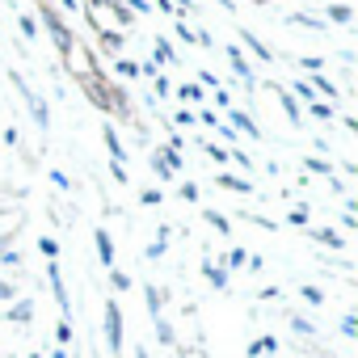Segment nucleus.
<instances>
[{"label":"nucleus","instance_id":"nucleus-4","mask_svg":"<svg viewBox=\"0 0 358 358\" xmlns=\"http://www.w3.org/2000/svg\"><path fill=\"white\" fill-rule=\"evenodd\" d=\"M224 51H228V64H232V72L241 76V85H245V89H257V72H253V64L241 55V47H224Z\"/></svg>","mask_w":358,"mask_h":358},{"label":"nucleus","instance_id":"nucleus-51","mask_svg":"<svg viewBox=\"0 0 358 358\" xmlns=\"http://www.w3.org/2000/svg\"><path fill=\"white\" fill-rule=\"evenodd\" d=\"M220 5H224V9H236V5H232V0H220Z\"/></svg>","mask_w":358,"mask_h":358},{"label":"nucleus","instance_id":"nucleus-25","mask_svg":"<svg viewBox=\"0 0 358 358\" xmlns=\"http://www.w3.org/2000/svg\"><path fill=\"white\" fill-rule=\"evenodd\" d=\"M303 169H308V173H316V177H329V160H320V156H308V160H303Z\"/></svg>","mask_w":358,"mask_h":358},{"label":"nucleus","instance_id":"nucleus-44","mask_svg":"<svg viewBox=\"0 0 358 358\" xmlns=\"http://www.w3.org/2000/svg\"><path fill=\"white\" fill-rule=\"evenodd\" d=\"M299 68H308V72H312V76H316V72H320V68H324V64H320V59H312V55H308V59H299Z\"/></svg>","mask_w":358,"mask_h":358},{"label":"nucleus","instance_id":"nucleus-17","mask_svg":"<svg viewBox=\"0 0 358 358\" xmlns=\"http://www.w3.org/2000/svg\"><path fill=\"white\" fill-rule=\"evenodd\" d=\"M278 97H282V110H287V118H291V122H295V127H299V122H303V114H299V101H295V97H291V93H287V89H282V93H278Z\"/></svg>","mask_w":358,"mask_h":358},{"label":"nucleus","instance_id":"nucleus-34","mask_svg":"<svg viewBox=\"0 0 358 358\" xmlns=\"http://www.w3.org/2000/svg\"><path fill=\"white\" fill-rule=\"evenodd\" d=\"M312 114H316V118H333V114H337V110H333V106H329V101H312Z\"/></svg>","mask_w":358,"mask_h":358},{"label":"nucleus","instance_id":"nucleus-9","mask_svg":"<svg viewBox=\"0 0 358 358\" xmlns=\"http://www.w3.org/2000/svg\"><path fill=\"white\" fill-rule=\"evenodd\" d=\"M215 182H220L224 190H236V194H253V186L245 182V177H232V173H215Z\"/></svg>","mask_w":358,"mask_h":358},{"label":"nucleus","instance_id":"nucleus-1","mask_svg":"<svg viewBox=\"0 0 358 358\" xmlns=\"http://www.w3.org/2000/svg\"><path fill=\"white\" fill-rule=\"evenodd\" d=\"M13 85H17V93H22V101L30 106V114H34V122H38V131H51V110H47V101H43V97H38V93H34V89H30V85H26V80H22L17 72H13Z\"/></svg>","mask_w":358,"mask_h":358},{"label":"nucleus","instance_id":"nucleus-33","mask_svg":"<svg viewBox=\"0 0 358 358\" xmlns=\"http://www.w3.org/2000/svg\"><path fill=\"white\" fill-rule=\"evenodd\" d=\"M110 287H114V291H127V287H131V278H127L122 270H110Z\"/></svg>","mask_w":358,"mask_h":358},{"label":"nucleus","instance_id":"nucleus-20","mask_svg":"<svg viewBox=\"0 0 358 358\" xmlns=\"http://www.w3.org/2000/svg\"><path fill=\"white\" fill-rule=\"evenodd\" d=\"M30 316H34V303H26V299H22V303H13V308H9V320H17V324H26V320H30Z\"/></svg>","mask_w":358,"mask_h":358},{"label":"nucleus","instance_id":"nucleus-45","mask_svg":"<svg viewBox=\"0 0 358 358\" xmlns=\"http://www.w3.org/2000/svg\"><path fill=\"white\" fill-rule=\"evenodd\" d=\"M177 38H182V43H199V34H190V26H177Z\"/></svg>","mask_w":358,"mask_h":358},{"label":"nucleus","instance_id":"nucleus-27","mask_svg":"<svg viewBox=\"0 0 358 358\" xmlns=\"http://www.w3.org/2000/svg\"><path fill=\"white\" fill-rule=\"evenodd\" d=\"M152 320H156V337H160L164 345H173V324H169L164 316H152Z\"/></svg>","mask_w":358,"mask_h":358},{"label":"nucleus","instance_id":"nucleus-47","mask_svg":"<svg viewBox=\"0 0 358 358\" xmlns=\"http://www.w3.org/2000/svg\"><path fill=\"white\" fill-rule=\"evenodd\" d=\"M156 93H160V97H169V93H173V85H169L164 76H156Z\"/></svg>","mask_w":358,"mask_h":358},{"label":"nucleus","instance_id":"nucleus-39","mask_svg":"<svg viewBox=\"0 0 358 358\" xmlns=\"http://www.w3.org/2000/svg\"><path fill=\"white\" fill-rule=\"evenodd\" d=\"M139 203H143V207H156V203H160V190H143Z\"/></svg>","mask_w":358,"mask_h":358},{"label":"nucleus","instance_id":"nucleus-12","mask_svg":"<svg viewBox=\"0 0 358 358\" xmlns=\"http://www.w3.org/2000/svg\"><path fill=\"white\" fill-rule=\"evenodd\" d=\"M312 241H316V245H329V249H341V245H345V236H341V232H333V228H316V232H312Z\"/></svg>","mask_w":358,"mask_h":358},{"label":"nucleus","instance_id":"nucleus-42","mask_svg":"<svg viewBox=\"0 0 358 358\" xmlns=\"http://www.w3.org/2000/svg\"><path fill=\"white\" fill-rule=\"evenodd\" d=\"M17 295V287L13 282H5V278H0V303H5V299H13Z\"/></svg>","mask_w":358,"mask_h":358},{"label":"nucleus","instance_id":"nucleus-43","mask_svg":"<svg viewBox=\"0 0 358 358\" xmlns=\"http://www.w3.org/2000/svg\"><path fill=\"white\" fill-rule=\"evenodd\" d=\"M51 182H55L59 190H68V186H72V182H68V173H59V169H51Z\"/></svg>","mask_w":358,"mask_h":358},{"label":"nucleus","instance_id":"nucleus-41","mask_svg":"<svg viewBox=\"0 0 358 358\" xmlns=\"http://www.w3.org/2000/svg\"><path fill=\"white\" fill-rule=\"evenodd\" d=\"M341 333L354 337V333H358V320H354V316H341Z\"/></svg>","mask_w":358,"mask_h":358},{"label":"nucleus","instance_id":"nucleus-22","mask_svg":"<svg viewBox=\"0 0 358 358\" xmlns=\"http://www.w3.org/2000/svg\"><path fill=\"white\" fill-rule=\"evenodd\" d=\"M143 295H148V312H152V316H160V308H164V295H160L156 287H143Z\"/></svg>","mask_w":358,"mask_h":358},{"label":"nucleus","instance_id":"nucleus-38","mask_svg":"<svg viewBox=\"0 0 358 358\" xmlns=\"http://www.w3.org/2000/svg\"><path fill=\"white\" fill-rule=\"evenodd\" d=\"M215 106H224V110H228V106H232V93H228V89H224V85H220V89H215Z\"/></svg>","mask_w":358,"mask_h":358},{"label":"nucleus","instance_id":"nucleus-2","mask_svg":"<svg viewBox=\"0 0 358 358\" xmlns=\"http://www.w3.org/2000/svg\"><path fill=\"white\" fill-rule=\"evenodd\" d=\"M106 345H110L114 358L122 354V312H118L114 299H106Z\"/></svg>","mask_w":358,"mask_h":358},{"label":"nucleus","instance_id":"nucleus-35","mask_svg":"<svg viewBox=\"0 0 358 358\" xmlns=\"http://www.w3.org/2000/svg\"><path fill=\"white\" fill-rule=\"evenodd\" d=\"M118 72H122V76H139V64H135V59H118Z\"/></svg>","mask_w":358,"mask_h":358},{"label":"nucleus","instance_id":"nucleus-49","mask_svg":"<svg viewBox=\"0 0 358 358\" xmlns=\"http://www.w3.org/2000/svg\"><path fill=\"white\" fill-rule=\"evenodd\" d=\"M9 245H13V232H5V236H0V253H9Z\"/></svg>","mask_w":358,"mask_h":358},{"label":"nucleus","instance_id":"nucleus-23","mask_svg":"<svg viewBox=\"0 0 358 358\" xmlns=\"http://www.w3.org/2000/svg\"><path fill=\"white\" fill-rule=\"evenodd\" d=\"M177 97H182V101H203V85H182V89H177Z\"/></svg>","mask_w":358,"mask_h":358},{"label":"nucleus","instance_id":"nucleus-36","mask_svg":"<svg viewBox=\"0 0 358 358\" xmlns=\"http://www.w3.org/2000/svg\"><path fill=\"white\" fill-rule=\"evenodd\" d=\"M182 199H186V203H199V186H194V182H182Z\"/></svg>","mask_w":358,"mask_h":358},{"label":"nucleus","instance_id":"nucleus-8","mask_svg":"<svg viewBox=\"0 0 358 358\" xmlns=\"http://www.w3.org/2000/svg\"><path fill=\"white\" fill-rule=\"evenodd\" d=\"M101 139H106V148H110V160H114V164H127V152H122L118 131H114V127H101Z\"/></svg>","mask_w":358,"mask_h":358},{"label":"nucleus","instance_id":"nucleus-48","mask_svg":"<svg viewBox=\"0 0 358 358\" xmlns=\"http://www.w3.org/2000/svg\"><path fill=\"white\" fill-rule=\"evenodd\" d=\"M177 13H194V0H177Z\"/></svg>","mask_w":358,"mask_h":358},{"label":"nucleus","instance_id":"nucleus-37","mask_svg":"<svg viewBox=\"0 0 358 358\" xmlns=\"http://www.w3.org/2000/svg\"><path fill=\"white\" fill-rule=\"evenodd\" d=\"M22 34L34 38V34H38V22H34V17H22Z\"/></svg>","mask_w":358,"mask_h":358},{"label":"nucleus","instance_id":"nucleus-30","mask_svg":"<svg viewBox=\"0 0 358 358\" xmlns=\"http://www.w3.org/2000/svg\"><path fill=\"white\" fill-rule=\"evenodd\" d=\"M299 295H303L308 303H316V308L324 303V291H320V287H299Z\"/></svg>","mask_w":358,"mask_h":358},{"label":"nucleus","instance_id":"nucleus-40","mask_svg":"<svg viewBox=\"0 0 358 358\" xmlns=\"http://www.w3.org/2000/svg\"><path fill=\"white\" fill-rule=\"evenodd\" d=\"M245 262H249V253H245V249H232V253H228V266H245Z\"/></svg>","mask_w":358,"mask_h":358},{"label":"nucleus","instance_id":"nucleus-16","mask_svg":"<svg viewBox=\"0 0 358 358\" xmlns=\"http://www.w3.org/2000/svg\"><path fill=\"white\" fill-rule=\"evenodd\" d=\"M152 51H156V64H173V59H177V55H173V47H169V38H160V34H156Z\"/></svg>","mask_w":358,"mask_h":358},{"label":"nucleus","instance_id":"nucleus-11","mask_svg":"<svg viewBox=\"0 0 358 358\" xmlns=\"http://www.w3.org/2000/svg\"><path fill=\"white\" fill-rule=\"evenodd\" d=\"M232 131H245V135H253V139L262 135V131H257V122H253L245 110H232Z\"/></svg>","mask_w":358,"mask_h":358},{"label":"nucleus","instance_id":"nucleus-5","mask_svg":"<svg viewBox=\"0 0 358 358\" xmlns=\"http://www.w3.org/2000/svg\"><path fill=\"white\" fill-rule=\"evenodd\" d=\"M152 169H156V177H173L177 169H182V156L169 152V148H156L152 152Z\"/></svg>","mask_w":358,"mask_h":358},{"label":"nucleus","instance_id":"nucleus-29","mask_svg":"<svg viewBox=\"0 0 358 358\" xmlns=\"http://www.w3.org/2000/svg\"><path fill=\"white\" fill-rule=\"evenodd\" d=\"M38 249H43V253L51 257V262H59V241H51V236H43V241H38Z\"/></svg>","mask_w":358,"mask_h":358},{"label":"nucleus","instance_id":"nucleus-31","mask_svg":"<svg viewBox=\"0 0 358 358\" xmlns=\"http://www.w3.org/2000/svg\"><path fill=\"white\" fill-rule=\"evenodd\" d=\"M287 93H291V97H316V93H312V85H308V80H295V85H291V89H287Z\"/></svg>","mask_w":358,"mask_h":358},{"label":"nucleus","instance_id":"nucleus-14","mask_svg":"<svg viewBox=\"0 0 358 358\" xmlns=\"http://www.w3.org/2000/svg\"><path fill=\"white\" fill-rule=\"evenodd\" d=\"M291 26H303V30L324 34V22H320V17H312V13H291Z\"/></svg>","mask_w":358,"mask_h":358},{"label":"nucleus","instance_id":"nucleus-50","mask_svg":"<svg viewBox=\"0 0 358 358\" xmlns=\"http://www.w3.org/2000/svg\"><path fill=\"white\" fill-rule=\"evenodd\" d=\"M135 358H152V354H148V350H135Z\"/></svg>","mask_w":358,"mask_h":358},{"label":"nucleus","instance_id":"nucleus-18","mask_svg":"<svg viewBox=\"0 0 358 358\" xmlns=\"http://www.w3.org/2000/svg\"><path fill=\"white\" fill-rule=\"evenodd\" d=\"M203 274H207V282H211L215 291H224V287H228V274H224L220 266H211V262H207V266H203Z\"/></svg>","mask_w":358,"mask_h":358},{"label":"nucleus","instance_id":"nucleus-28","mask_svg":"<svg viewBox=\"0 0 358 358\" xmlns=\"http://www.w3.org/2000/svg\"><path fill=\"white\" fill-rule=\"evenodd\" d=\"M173 122H177V127H194V122H199V114L186 106V110H177V114H173Z\"/></svg>","mask_w":358,"mask_h":358},{"label":"nucleus","instance_id":"nucleus-6","mask_svg":"<svg viewBox=\"0 0 358 358\" xmlns=\"http://www.w3.org/2000/svg\"><path fill=\"white\" fill-rule=\"evenodd\" d=\"M47 278H51V291H55V303L64 308V316L72 312V303H68V287H64V274H59V262H51L47 266Z\"/></svg>","mask_w":358,"mask_h":358},{"label":"nucleus","instance_id":"nucleus-15","mask_svg":"<svg viewBox=\"0 0 358 358\" xmlns=\"http://www.w3.org/2000/svg\"><path fill=\"white\" fill-rule=\"evenodd\" d=\"M329 22L350 26V22H354V9H350V5H329Z\"/></svg>","mask_w":358,"mask_h":358},{"label":"nucleus","instance_id":"nucleus-13","mask_svg":"<svg viewBox=\"0 0 358 358\" xmlns=\"http://www.w3.org/2000/svg\"><path fill=\"white\" fill-rule=\"evenodd\" d=\"M312 93H324L329 101H337V97H341V93H337V85H333V80H324V72H316V76H312Z\"/></svg>","mask_w":358,"mask_h":358},{"label":"nucleus","instance_id":"nucleus-19","mask_svg":"<svg viewBox=\"0 0 358 358\" xmlns=\"http://www.w3.org/2000/svg\"><path fill=\"white\" fill-rule=\"evenodd\" d=\"M203 220H207L215 232H224V236H228V228H232V220H228V215H220V211H203Z\"/></svg>","mask_w":358,"mask_h":358},{"label":"nucleus","instance_id":"nucleus-46","mask_svg":"<svg viewBox=\"0 0 358 358\" xmlns=\"http://www.w3.org/2000/svg\"><path fill=\"white\" fill-rule=\"evenodd\" d=\"M0 262H5V266H22V253H13V249H9V253H0Z\"/></svg>","mask_w":358,"mask_h":358},{"label":"nucleus","instance_id":"nucleus-24","mask_svg":"<svg viewBox=\"0 0 358 358\" xmlns=\"http://www.w3.org/2000/svg\"><path fill=\"white\" fill-rule=\"evenodd\" d=\"M101 47L106 51H122V34L118 30H101Z\"/></svg>","mask_w":358,"mask_h":358},{"label":"nucleus","instance_id":"nucleus-3","mask_svg":"<svg viewBox=\"0 0 358 358\" xmlns=\"http://www.w3.org/2000/svg\"><path fill=\"white\" fill-rule=\"evenodd\" d=\"M38 17H43V26H47V34L55 38V47H59L64 55H72V34H68V26H64V22L55 17V9H47V5H43V9H38Z\"/></svg>","mask_w":358,"mask_h":358},{"label":"nucleus","instance_id":"nucleus-32","mask_svg":"<svg viewBox=\"0 0 358 358\" xmlns=\"http://www.w3.org/2000/svg\"><path fill=\"white\" fill-rule=\"evenodd\" d=\"M164 236H169V228H164V232H160V241H156V245H148V262H156V257H160V253H164V245H169V241H164Z\"/></svg>","mask_w":358,"mask_h":358},{"label":"nucleus","instance_id":"nucleus-7","mask_svg":"<svg viewBox=\"0 0 358 358\" xmlns=\"http://www.w3.org/2000/svg\"><path fill=\"white\" fill-rule=\"evenodd\" d=\"M93 245H97V257H101V266L110 270V266H114V236H110L106 228H97V232H93Z\"/></svg>","mask_w":358,"mask_h":358},{"label":"nucleus","instance_id":"nucleus-26","mask_svg":"<svg viewBox=\"0 0 358 358\" xmlns=\"http://www.w3.org/2000/svg\"><path fill=\"white\" fill-rule=\"evenodd\" d=\"M291 329H295L299 337H312V333H316V324H312L308 316H291Z\"/></svg>","mask_w":358,"mask_h":358},{"label":"nucleus","instance_id":"nucleus-10","mask_svg":"<svg viewBox=\"0 0 358 358\" xmlns=\"http://www.w3.org/2000/svg\"><path fill=\"white\" fill-rule=\"evenodd\" d=\"M241 43H245V47H249V51H253V55H257L262 64H270V59H274V55H270V51L262 47V38H257V34H249V30H241Z\"/></svg>","mask_w":358,"mask_h":358},{"label":"nucleus","instance_id":"nucleus-21","mask_svg":"<svg viewBox=\"0 0 358 358\" xmlns=\"http://www.w3.org/2000/svg\"><path fill=\"white\" fill-rule=\"evenodd\" d=\"M207 156H211L215 164H228V160H232V148H224V143H207Z\"/></svg>","mask_w":358,"mask_h":358}]
</instances>
